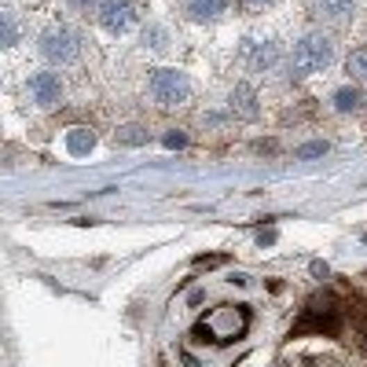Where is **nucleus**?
<instances>
[{"label":"nucleus","instance_id":"f257e3e1","mask_svg":"<svg viewBox=\"0 0 367 367\" xmlns=\"http://www.w3.org/2000/svg\"><path fill=\"white\" fill-rule=\"evenodd\" d=\"M342 327H345V312L338 309V301L327 297V294H316L305 309H301V320L294 323L291 338L294 334H327V338H338V334H342Z\"/></svg>","mask_w":367,"mask_h":367},{"label":"nucleus","instance_id":"f03ea898","mask_svg":"<svg viewBox=\"0 0 367 367\" xmlns=\"http://www.w3.org/2000/svg\"><path fill=\"white\" fill-rule=\"evenodd\" d=\"M331 59H334V41L327 33H309V37H301L297 41V48H294V56H291V63H294V74H316V70H323V67H331Z\"/></svg>","mask_w":367,"mask_h":367},{"label":"nucleus","instance_id":"7ed1b4c3","mask_svg":"<svg viewBox=\"0 0 367 367\" xmlns=\"http://www.w3.org/2000/svg\"><path fill=\"white\" fill-rule=\"evenodd\" d=\"M77 51H81V33L70 30V26H51V30L41 33V56L48 63L67 67V63L77 59Z\"/></svg>","mask_w":367,"mask_h":367},{"label":"nucleus","instance_id":"20e7f679","mask_svg":"<svg viewBox=\"0 0 367 367\" xmlns=\"http://www.w3.org/2000/svg\"><path fill=\"white\" fill-rule=\"evenodd\" d=\"M188 96H191L188 74H180V70H154V77H151V99L158 103V107H180Z\"/></svg>","mask_w":367,"mask_h":367},{"label":"nucleus","instance_id":"39448f33","mask_svg":"<svg viewBox=\"0 0 367 367\" xmlns=\"http://www.w3.org/2000/svg\"><path fill=\"white\" fill-rule=\"evenodd\" d=\"M133 19H136V11H133L129 0H103V4H99V26H103V30H111V33L129 30Z\"/></svg>","mask_w":367,"mask_h":367},{"label":"nucleus","instance_id":"423d86ee","mask_svg":"<svg viewBox=\"0 0 367 367\" xmlns=\"http://www.w3.org/2000/svg\"><path fill=\"white\" fill-rule=\"evenodd\" d=\"M30 96L41 103V107H51L59 96H63V81H59V74H33L30 77Z\"/></svg>","mask_w":367,"mask_h":367},{"label":"nucleus","instance_id":"0eeeda50","mask_svg":"<svg viewBox=\"0 0 367 367\" xmlns=\"http://www.w3.org/2000/svg\"><path fill=\"white\" fill-rule=\"evenodd\" d=\"M246 63H250L254 70H272L275 63H279V48L272 41H254V44H246Z\"/></svg>","mask_w":367,"mask_h":367},{"label":"nucleus","instance_id":"6e6552de","mask_svg":"<svg viewBox=\"0 0 367 367\" xmlns=\"http://www.w3.org/2000/svg\"><path fill=\"white\" fill-rule=\"evenodd\" d=\"M320 19H331V22H342L357 11V0H312Z\"/></svg>","mask_w":367,"mask_h":367},{"label":"nucleus","instance_id":"1a4fd4ad","mask_svg":"<svg viewBox=\"0 0 367 367\" xmlns=\"http://www.w3.org/2000/svg\"><path fill=\"white\" fill-rule=\"evenodd\" d=\"M231 114L239 117H257V92L250 85H235L231 88Z\"/></svg>","mask_w":367,"mask_h":367},{"label":"nucleus","instance_id":"9d476101","mask_svg":"<svg viewBox=\"0 0 367 367\" xmlns=\"http://www.w3.org/2000/svg\"><path fill=\"white\" fill-rule=\"evenodd\" d=\"M225 8H228V0H188V15L195 22H209V19L225 15Z\"/></svg>","mask_w":367,"mask_h":367},{"label":"nucleus","instance_id":"9b49d317","mask_svg":"<svg viewBox=\"0 0 367 367\" xmlns=\"http://www.w3.org/2000/svg\"><path fill=\"white\" fill-rule=\"evenodd\" d=\"M67 147H70V154H88L92 147H96V136H92L88 129H70V133H67Z\"/></svg>","mask_w":367,"mask_h":367},{"label":"nucleus","instance_id":"f8f14e48","mask_svg":"<svg viewBox=\"0 0 367 367\" xmlns=\"http://www.w3.org/2000/svg\"><path fill=\"white\" fill-rule=\"evenodd\" d=\"M357 107H360V88H357V85H349V88H338V92H334V111L349 114V111H357Z\"/></svg>","mask_w":367,"mask_h":367},{"label":"nucleus","instance_id":"ddd939ff","mask_svg":"<svg viewBox=\"0 0 367 367\" xmlns=\"http://www.w3.org/2000/svg\"><path fill=\"white\" fill-rule=\"evenodd\" d=\"M117 143H125V147H140V143H147V129H143V125L117 129Z\"/></svg>","mask_w":367,"mask_h":367},{"label":"nucleus","instance_id":"4468645a","mask_svg":"<svg viewBox=\"0 0 367 367\" xmlns=\"http://www.w3.org/2000/svg\"><path fill=\"white\" fill-rule=\"evenodd\" d=\"M345 70L357 77V81H364L367 85V48H360V51H352L349 56V63H345Z\"/></svg>","mask_w":367,"mask_h":367},{"label":"nucleus","instance_id":"2eb2a0df","mask_svg":"<svg viewBox=\"0 0 367 367\" xmlns=\"http://www.w3.org/2000/svg\"><path fill=\"white\" fill-rule=\"evenodd\" d=\"M0 41H4L8 48L15 44V19H11V11H4V15H0Z\"/></svg>","mask_w":367,"mask_h":367},{"label":"nucleus","instance_id":"dca6fc26","mask_svg":"<svg viewBox=\"0 0 367 367\" xmlns=\"http://www.w3.org/2000/svg\"><path fill=\"white\" fill-rule=\"evenodd\" d=\"M320 154H327V143H323V140L305 143V147H297V158H320Z\"/></svg>","mask_w":367,"mask_h":367},{"label":"nucleus","instance_id":"f3484780","mask_svg":"<svg viewBox=\"0 0 367 367\" xmlns=\"http://www.w3.org/2000/svg\"><path fill=\"white\" fill-rule=\"evenodd\" d=\"M228 265V254H209V257H195V268H220Z\"/></svg>","mask_w":367,"mask_h":367},{"label":"nucleus","instance_id":"a211bd4d","mask_svg":"<svg viewBox=\"0 0 367 367\" xmlns=\"http://www.w3.org/2000/svg\"><path fill=\"white\" fill-rule=\"evenodd\" d=\"M143 41H154V48H165V44H162L165 33L158 30V26H147V30H143Z\"/></svg>","mask_w":367,"mask_h":367},{"label":"nucleus","instance_id":"6ab92c4d","mask_svg":"<svg viewBox=\"0 0 367 367\" xmlns=\"http://www.w3.org/2000/svg\"><path fill=\"white\" fill-rule=\"evenodd\" d=\"M165 147H184V133H169L165 136Z\"/></svg>","mask_w":367,"mask_h":367},{"label":"nucleus","instance_id":"aec40b11","mask_svg":"<svg viewBox=\"0 0 367 367\" xmlns=\"http://www.w3.org/2000/svg\"><path fill=\"white\" fill-rule=\"evenodd\" d=\"M312 272H316V275H320V279H327V275H331V268H327V265H323V261H312Z\"/></svg>","mask_w":367,"mask_h":367},{"label":"nucleus","instance_id":"412c9836","mask_svg":"<svg viewBox=\"0 0 367 367\" xmlns=\"http://www.w3.org/2000/svg\"><path fill=\"white\" fill-rule=\"evenodd\" d=\"M257 243H261V246H268V243H275V231H272V228H268V231H261V235H257Z\"/></svg>","mask_w":367,"mask_h":367},{"label":"nucleus","instance_id":"4be33fe9","mask_svg":"<svg viewBox=\"0 0 367 367\" xmlns=\"http://www.w3.org/2000/svg\"><path fill=\"white\" fill-rule=\"evenodd\" d=\"M70 4H74V8H77V11H88V8H92V4H96V0H70Z\"/></svg>","mask_w":367,"mask_h":367},{"label":"nucleus","instance_id":"5701e85b","mask_svg":"<svg viewBox=\"0 0 367 367\" xmlns=\"http://www.w3.org/2000/svg\"><path fill=\"white\" fill-rule=\"evenodd\" d=\"M180 360H184V367H199V360H195L191 352H180Z\"/></svg>","mask_w":367,"mask_h":367},{"label":"nucleus","instance_id":"b1692460","mask_svg":"<svg viewBox=\"0 0 367 367\" xmlns=\"http://www.w3.org/2000/svg\"><path fill=\"white\" fill-rule=\"evenodd\" d=\"M243 4H250V8H265V4H272V0H243Z\"/></svg>","mask_w":367,"mask_h":367}]
</instances>
